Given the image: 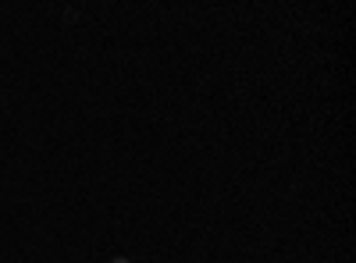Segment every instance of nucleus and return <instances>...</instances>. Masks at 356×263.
Returning <instances> with one entry per match:
<instances>
[{"mask_svg": "<svg viewBox=\"0 0 356 263\" xmlns=\"http://www.w3.org/2000/svg\"><path fill=\"white\" fill-rule=\"evenodd\" d=\"M118 263H129V260H118Z\"/></svg>", "mask_w": 356, "mask_h": 263, "instance_id": "f257e3e1", "label": "nucleus"}]
</instances>
